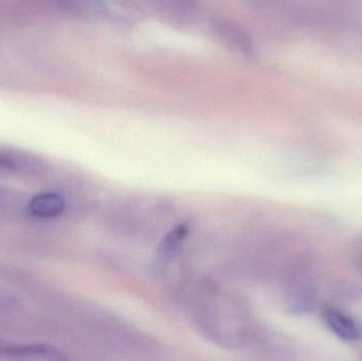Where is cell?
Returning <instances> with one entry per match:
<instances>
[{"mask_svg":"<svg viewBox=\"0 0 362 361\" xmlns=\"http://www.w3.org/2000/svg\"><path fill=\"white\" fill-rule=\"evenodd\" d=\"M215 37L231 50L242 54L253 52V42L249 34L234 21L229 19H217L212 25Z\"/></svg>","mask_w":362,"mask_h":361,"instance_id":"obj_1","label":"cell"},{"mask_svg":"<svg viewBox=\"0 0 362 361\" xmlns=\"http://www.w3.org/2000/svg\"><path fill=\"white\" fill-rule=\"evenodd\" d=\"M165 16L176 20L192 18L197 10L196 0H148Z\"/></svg>","mask_w":362,"mask_h":361,"instance_id":"obj_4","label":"cell"},{"mask_svg":"<svg viewBox=\"0 0 362 361\" xmlns=\"http://www.w3.org/2000/svg\"><path fill=\"white\" fill-rule=\"evenodd\" d=\"M322 318L327 328L344 341H358L362 337L361 326L350 316L333 307H325Z\"/></svg>","mask_w":362,"mask_h":361,"instance_id":"obj_2","label":"cell"},{"mask_svg":"<svg viewBox=\"0 0 362 361\" xmlns=\"http://www.w3.org/2000/svg\"><path fill=\"white\" fill-rule=\"evenodd\" d=\"M66 208V201L63 195L59 193H40L32 197L28 209L32 215L37 218H57L63 213Z\"/></svg>","mask_w":362,"mask_h":361,"instance_id":"obj_3","label":"cell"},{"mask_svg":"<svg viewBox=\"0 0 362 361\" xmlns=\"http://www.w3.org/2000/svg\"><path fill=\"white\" fill-rule=\"evenodd\" d=\"M6 356L17 358L40 357L48 360H64L61 352L48 345H27L8 347L4 350Z\"/></svg>","mask_w":362,"mask_h":361,"instance_id":"obj_5","label":"cell"},{"mask_svg":"<svg viewBox=\"0 0 362 361\" xmlns=\"http://www.w3.org/2000/svg\"><path fill=\"white\" fill-rule=\"evenodd\" d=\"M16 162L12 157L0 153V173H10L16 170Z\"/></svg>","mask_w":362,"mask_h":361,"instance_id":"obj_7","label":"cell"},{"mask_svg":"<svg viewBox=\"0 0 362 361\" xmlns=\"http://www.w3.org/2000/svg\"><path fill=\"white\" fill-rule=\"evenodd\" d=\"M187 232H189V226L187 224H180L168 233L158 250V261L161 264L169 261L172 256H174V254L177 252Z\"/></svg>","mask_w":362,"mask_h":361,"instance_id":"obj_6","label":"cell"}]
</instances>
